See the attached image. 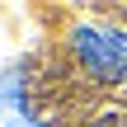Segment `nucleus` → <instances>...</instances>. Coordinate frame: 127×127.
Returning <instances> with one entry per match:
<instances>
[{
    "mask_svg": "<svg viewBox=\"0 0 127 127\" xmlns=\"http://www.w3.org/2000/svg\"><path fill=\"white\" fill-rule=\"evenodd\" d=\"M47 33L24 61V104L38 127H127V19L38 9Z\"/></svg>",
    "mask_w": 127,
    "mask_h": 127,
    "instance_id": "nucleus-1",
    "label": "nucleus"
}]
</instances>
